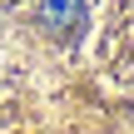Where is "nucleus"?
I'll return each mask as SVG.
<instances>
[{
  "label": "nucleus",
  "mask_w": 134,
  "mask_h": 134,
  "mask_svg": "<svg viewBox=\"0 0 134 134\" xmlns=\"http://www.w3.org/2000/svg\"><path fill=\"white\" fill-rule=\"evenodd\" d=\"M40 20H45V30L70 35L85 25V0H40Z\"/></svg>",
  "instance_id": "f257e3e1"
}]
</instances>
